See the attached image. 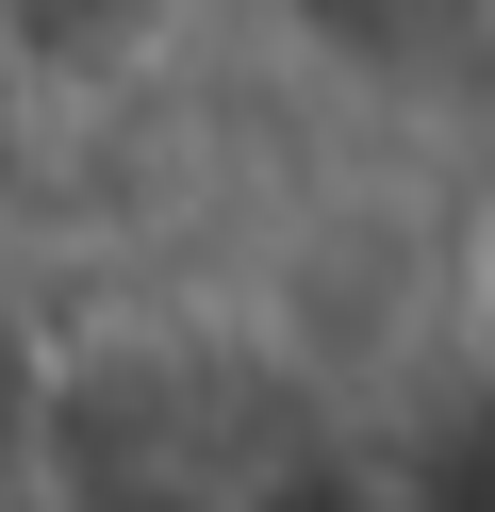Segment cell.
Returning <instances> with one entry per match:
<instances>
[{"mask_svg": "<svg viewBox=\"0 0 495 512\" xmlns=\"http://www.w3.org/2000/svg\"><path fill=\"white\" fill-rule=\"evenodd\" d=\"M215 512H446V496H429V479L396 463L380 430H281Z\"/></svg>", "mask_w": 495, "mask_h": 512, "instance_id": "obj_1", "label": "cell"}, {"mask_svg": "<svg viewBox=\"0 0 495 512\" xmlns=\"http://www.w3.org/2000/svg\"><path fill=\"white\" fill-rule=\"evenodd\" d=\"M165 17H182V0H0V67L50 83V100H83V83H132V67H149Z\"/></svg>", "mask_w": 495, "mask_h": 512, "instance_id": "obj_2", "label": "cell"}, {"mask_svg": "<svg viewBox=\"0 0 495 512\" xmlns=\"http://www.w3.org/2000/svg\"><path fill=\"white\" fill-rule=\"evenodd\" d=\"M281 17H297V34H330V50H429L462 0H281Z\"/></svg>", "mask_w": 495, "mask_h": 512, "instance_id": "obj_3", "label": "cell"}]
</instances>
